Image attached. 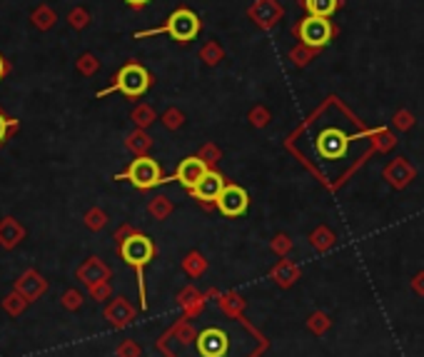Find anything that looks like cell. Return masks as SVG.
I'll list each match as a JSON object with an SVG mask.
<instances>
[{"label": "cell", "mask_w": 424, "mask_h": 357, "mask_svg": "<svg viewBox=\"0 0 424 357\" xmlns=\"http://www.w3.org/2000/svg\"><path fill=\"white\" fill-rule=\"evenodd\" d=\"M307 135L315 140L320 158L327 160H347L350 148L355 143H367V133L355 128L352 118L340 110L337 103H330L307 128Z\"/></svg>", "instance_id": "6da1fadb"}, {"label": "cell", "mask_w": 424, "mask_h": 357, "mask_svg": "<svg viewBox=\"0 0 424 357\" xmlns=\"http://www.w3.org/2000/svg\"><path fill=\"white\" fill-rule=\"evenodd\" d=\"M120 255H123L125 263H128L130 268H135V273H138L140 297H143V305H145V275H143V270H145V265L150 263L152 255H155V245H152V240L147 238V235L130 233L128 238L120 243Z\"/></svg>", "instance_id": "7a4b0ae2"}, {"label": "cell", "mask_w": 424, "mask_h": 357, "mask_svg": "<svg viewBox=\"0 0 424 357\" xmlns=\"http://www.w3.org/2000/svg\"><path fill=\"white\" fill-rule=\"evenodd\" d=\"M150 85H152V78L145 67L140 65V62H128V65H123L118 70L113 85L100 90L98 98H105V95H110V93H123L125 98H143Z\"/></svg>", "instance_id": "3957f363"}, {"label": "cell", "mask_w": 424, "mask_h": 357, "mask_svg": "<svg viewBox=\"0 0 424 357\" xmlns=\"http://www.w3.org/2000/svg\"><path fill=\"white\" fill-rule=\"evenodd\" d=\"M170 35L172 40L177 43H190L197 38V33H200V18L195 16L192 11H187V8H180V11H175L170 18H167L165 26L160 28H152V31H143V33H135V38H150V35Z\"/></svg>", "instance_id": "277c9868"}, {"label": "cell", "mask_w": 424, "mask_h": 357, "mask_svg": "<svg viewBox=\"0 0 424 357\" xmlns=\"http://www.w3.org/2000/svg\"><path fill=\"white\" fill-rule=\"evenodd\" d=\"M115 180H130L135 187H140V190H150V187L167 182V177H162V170L160 165H157V160H152V158L147 155H140L130 163L128 170L115 175Z\"/></svg>", "instance_id": "5b68a950"}, {"label": "cell", "mask_w": 424, "mask_h": 357, "mask_svg": "<svg viewBox=\"0 0 424 357\" xmlns=\"http://www.w3.org/2000/svg\"><path fill=\"white\" fill-rule=\"evenodd\" d=\"M332 33H335L332 23L327 21V18H322V16H307L305 21H302V26H300L302 43H305V45H310V48H325L327 43L332 40Z\"/></svg>", "instance_id": "8992f818"}, {"label": "cell", "mask_w": 424, "mask_h": 357, "mask_svg": "<svg viewBox=\"0 0 424 357\" xmlns=\"http://www.w3.org/2000/svg\"><path fill=\"white\" fill-rule=\"evenodd\" d=\"M215 205H218V210L223 212V215H228V218H240V215L247 212L250 197L240 185H225V190L220 192Z\"/></svg>", "instance_id": "52a82bcc"}, {"label": "cell", "mask_w": 424, "mask_h": 357, "mask_svg": "<svg viewBox=\"0 0 424 357\" xmlns=\"http://www.w3.org/2000/svg\"><path fill=\"white\" fill-rule=\"evenodd\" d=\"M210 172V167H207V163L202 160V158H185V160L180 163V167H177V172L172 177H167V182L170 180H177L180 185H185L187 190H195L197 185H200L202 177Z\"/></svg>", "instance_id": "ba28073f"}, {"label": "cell", "mask_w": 424, "mask_h": 357, "mask_svg": "<svg viewBox=\"0 0 424 357\" xmlns=\"http://www.w3.org/2000/svg\"><path fill=\"white\" fill-rule=\"evenodd\" d=\"M16 290L21 292V295L26 297L28 302H35V300H40L43 292L48 290V282H45V278L38 273V270L30 268V270H26L21 278H18Z\"/></svg>", "instance_id": "9c48e42d"}, {"label": "cell", "mask_w": 424, "mask_h": 357, "mask_svg": "<svg viewBox=\"0 0 424 357\" xmlns=\"http://www.w3.org/2000/svg\"><path fill=\"white\" fill-rule=\"evenodd\" d=\"M225 190V180H223V175L220 172H215V170H210L205 177L200 180V185L195 187V190H190L192 195L197 197V200H205V202H215L220 197V192Z\"/></svg>", "instance_id": "30bf717a"}, {"label": "cell", "mask_w": 424, "mask_h": 357, "mask_svg": "<svg viewBox=\"0 0 424 357\" xmlns=\"http://www.w3.org/2000/svg\"><path fill=\"white\" fill-rule=\"evenodd\" d=\"M108 278H110V270L105 268L98 258H88L78 268V280L83 285H88V287L90 285H98V282H108Z\"/></svg>", "instance_id": "8fae6325"}, {"label": "cell", "mask_w": 424, "mask_h": 357, "mask_svg": "<svg viewBox=\"0 0 424 357\" xmlns=\"http://www.w3.org/2000/svg\"><path fill=\"white\" fill-rule=\"evenodd\" d=\"M26 240V228L18 223L16 218H3L0 220V248L13 250Z\"/></svg>", "instance_id": "7c38bea8"}, {"label": "cell", "mask_w": 424, "mask_h": 357, "mask_svg": "<svg viewBox=\"0 0 424 357\" xmlns=\"http://www.w3.org/2000/svg\"><path fill=\"white\" fill-rule=\"evenodd\" d=\"M105 317H108L113 327H125L130 320H133V307H130L125 300H115L113 305L105 310Z\"/></svg>", "instance_id": "4fadbf2b"}, {"label": "cell", "mask_w": 424, "mask_h": 357, "mask_svg": "<svg viewBox=\"0 0 424 357\" xmlns=\"http://www.w3.org/2000/svg\"><path fill=\"white\" fill-rule=\"evenodd\" d=\"M55 21H57L55 11H52L50 6H45V3H40V6H38V8H33V13H30V23H33V26H35L40 33L50 31V28L55 26Z\"/></svg>", "instance_id": "5bb4252c"}, {"label": "cell", "mask_w": 424, "mask_h": 357, "mask_svg": "<svg viewBox=\"0 0 424 357\" xmlns=\"http://www.w3.org/2000/svg\"><path fill=\"white\" fill-rule=\"evenodd\" d=\"M28 305H30V302H28L18 290H13L11 295H6V297H3V302H0L3 312H6V315H11V317H21L23 312H26Z\"/></svg>", "instance_id": "9a60e30c"}, {"label": "cell", "mask_w": 424, "mask_h": 357, "mask_svg": "<svg viewBox=\"0 0 424 357\" xmlns=\"http://www.w3.org/2000/svg\"><path fill=\"white\" fill-rule=\"evenodd\" d=\"M337 6H340V0H305V8L310 16L330 18L337 11Z\"/></svg>", "instance_id": "2e32d148"}, {"label": "cell", "mask_w": 424, "mask_h": 357, "mask_svg": "<svg viewBox=\"0 0 424 357\" xmlns=\"http://www.w3.org/2000/svg\"><path fill=\"white\" fill-rule=\"evenodd\" d=\"M18 128H21V123H18L16 118H11V115H6L3 110H0V148L6 145V140L11 138L13 133H18Z\"/></svg>", "instance_id": "e0dca14e"}, {"label": "cell", "mask_w": 424, "mask_h": 357, "mask_svg": "<svg viewBox=\"0 0 424 357\" xmlns=\"http://www.w3.org/2000/svg\"><path fill=\"white\" fill-rule=\"evenodd\" d=\"M62 307H65V310H80V305H83V295H80L78 290H65L62 292Z\"/></svg>", "instance_id": "ac0fdd59"}, {"label": "cell", "mask_w": 424, "mask_h": 357, "mask_svg": "<svg viewBox=\"0 0 424 357\" xmlns=\"http://www.w3.org/2000/svg\"><path fill=\"white\" fill-rule=\"evenodd\" d=\"M88 21H90V18H88V13H85L83 8H75V11L67 13V23H70V28H78V31H80V28L88 26Z\"/></svg>", "instance_id": "d6986e66"}, {"label": "cell", "mask_w": 424, "mask_h": 357, "mask_svg": "<svg viewBox=\"0 0 424 357\" xmlns=\"http://www.w3.org/2000/svg\"><path fill=\"white\" fill-rule=\"evenodd\" d=\"M78 70L83 75H93L95 70H98V60H95L93 55H88V53H85V55L78 57Z\"/></svg>", "instance_id": "ffe728a7"}, {"label": "cell", "mask_w": 424, "mask_h": 357, "mask_svg": "<svg viewBox=\"0 0 424 357\" xmlns=\"http://www.w3.org/2000/svg\"><path fill=\"white\" fill-rule=\"evenodd\" d=\"M85 223H88L90 230H100L105 225V215L100 210H90L88 215H85Z\"/></svg>", "instance_id": "44dd1931"}, {"label": "cell", "mask_w": 424, "mask_h": 357, "mask_svg": "<svg viewBox=\"0 0 424 357\" xmlns=\"http://www.w3.org/2000/svg\"><path fill=\"white\" fill-rule=\"evenodd\" d=\"M88 290H90V295H93V300H105V297L110 295V287H108V282L90 285Z\"/></svg>", "instance_id": "7402d4cb"}, {"label": "cell", "mask_w": 424, "mask_h": 357, "mask_svg": "<svg viewBox=\"0 0 424 357\" xmlns=\"http://www.w3.org/2000/svg\"><path fill=\"white\" fill-rule=\"evenodd\" d=\"M118 355H120V357H138V347L130 345V342H125V345L118 350Z\"/></svg>", "instance_id": "603a6c76"}, {"label": "cell", "mask_w": 424, "mask_h": 357, "mask_svg": "<svg viewBox=\"0 0 424 357\" xmlns=\"http://www.w3.org/2000/svg\"><path fill=\"white\" fill-rule=\"evenodd\" d=\"M8 73H11V65H8V62H6V57L0 55V80L6 78Z\"/></svg>", "instance_id": "cb8c5ba5"}, {"label": "cell", "mask_w": 424, "mask_h": 357, "mask_svg": "<svg viewBox=\"0 0 424 357\" xmlns=\"http://www.w3.org/2000/svg\"><path fill=\"white\" fill-rule=\"evenodd\" d=\"M125 3H128L130 8H143V6H147L150 0H125Z\"/></svg>", "instance_id": "d4e9b609"}]
</instances>
